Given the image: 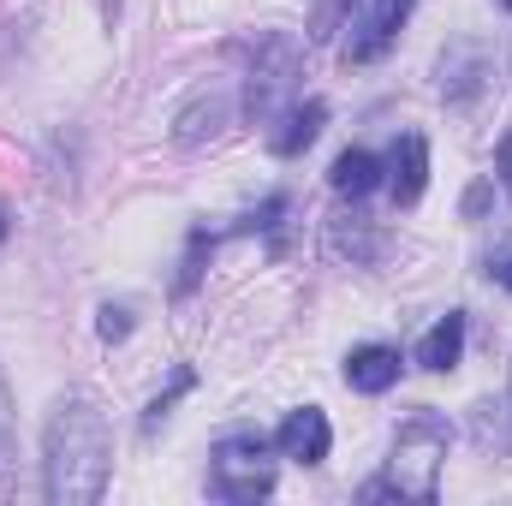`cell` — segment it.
Returning <instances> with one entry per match:
<instances>
[{
    "mask_svg": "<svg viewBox=\"0 0 512 506\" xmlns=\"http://www.w3.org/2000/svg\"><path fill=\"white\" fill-rule=\"evenodd\" d=\"M501 179H507V197H512V131H507V143H501Z\"/></svg>",
    "mask_w": 512,
    "mask_h": 506,
    "instance_id": "obj_20",
    "label": "cell"
},
{
    "mask_svg": "<svg viewBox=\"0 0 512 506\" xmlns=\"http://www.w3.org/2000/svg\"><path fill=\"white\" fill-rule=\"evenodd\" d=\"M108 465H114V435H108V417L96 411V399H84V393L60 399L48 417V435H42V495L54 506L102 501Z\"/></svg>",
    "mask_w": 512,
    "mask_h": 506,
    "instance_id": "obj_1",
    "label": "cell"
},
{
    "mask_svg": "<svg viewBox=\"0 0 512 506\" xmlns=\"http://www.w3.org/2000/svg\"><path fill=\"white\" fill-rule=\"evenodd\" d=\"M328 245H334V256H346L352 268H370L376 251H382V239H376V227H370L364 215H340V221L328 227Z\"/></svg>",
    "mask_w": 512,
    "mask_h": 506,
    "instance_id": "obj_11",
    "label": "cell"
},
{
    "mask_svg": "<svg viewBox=\"0 0 512 506\" xmlns=\"http://www.w3.org/2000/svg\"><path fill=\"white\" fill-rule=\"evenodd\" d=\"M483 209H489V185H471L465 191V215H483Z\"/></svg>",
    "mask_w": 512,
    "mask_h": 506,
    "instance_id": "obj_19",
    "label": "cell"
},
{
    "mask_svg": "<svg viewBox=\"0 0 512 506\" xmlns=\"http://www.w3.org/2000/svg\"><path fill=\"white\" fill-rule=\"evenodd\" d=\"M274 447H280L286 459H298V465H322L328 447H334V429H328V417H322L316 405H304V411H292V417L274 429Z\"/></svg>",
    "mask_w": 512,
    "mask_h": 506,
    "instance_id": "obj_6",
    "label": "cell"
},
{
    "mask_svg": "<svg viewBox=\"0 0 512 506\" xmlns=\"http://www.w3.org/2000/svg\"><path fill=\"white\" fill-rule=\"evenodd\" d=\"M411 6H417V0H376V6H370V18L358 24V36L346 42V60H352V66L382 60L387 48H393V36H399V24L411 18Z\"/></svg>",
    "mask_w": 512,
    "mask_h": 506,
    "instance_id": "obj_5",
    "label": "cell"
},
{
    "mask_svg": "<svg viewBox=\"0 0 512 506\" xmlns=\"http://www.w3.org/2000/svg\"><path fill=\"white\" fill-rule=\"evenodd\" d=\"M328 179H334V191H340V197H370V191L382 185V161H376L370 149H346V155L334 161V173H328Z\"/></svg>",
    "mask_w": 512,
    "mask_h": 506,
    "instance_id": "obj_13",
    "label": "cell"
},
{
    "mask_svg": "<svg viewBox=\"0 0 512 506\" xmlns=\"http://www.w3.org/2000/svg\"><path fill=\"white\" fill-rule=\"evenodd\" d=\"M507 286H512V268H507Z\"/></svg>",
    "mask_w": 512,
    "mask_h": 506,
    "instance_id": "obj_23",
    "label": "cell"
},
{
    "mask_svg": "<svg viewBox=\"0 0 512 506\" xmlns=\"http://www.w3.org/2000/svg\"><path fill=\"white\" fill-rule=\"evenodd\" d=\"M477 84H483V48L459 42V48L441 60V90H447V102H471Z\"/></svg>",
    "mask_w": 512,
    "mask_h": 506,
    "instance_id": "obj_12",
    "label": "cell"
},
{
    "mask_svg": "<svg viewBox=\"0 0 512 506\" xmlns=\"http://www.w3.org/2000/svg\"><path fill=\"white\" fill-rule=\"evenodd\" d=\"M399 381V352L393 346H358L346 358V387L352 393H387Z\"/></svg>",
    "mask_w": 512,
    "mask_h": 506,
    "instance_id": "obj_9",
    "label": "cell"
},
{
    "mask_svg": "<svg viewBox=\"0 0 512 506\" xmlns=\"http://www.w3.org/2000/svg\"><path fill=\"white\" fill-rule=\"evenodd\" d=\"M96 334H102L108 346H120V340L131 334V310H126V304H102V316H96Z\"/></svg>",
    "mask_w": 512,
    "mask_h": 506,
    "instance_id": "obj_16",
    "label": "cell"
},
{
    "mask_svg": "<svg viewBox=\"0 0 512 506\" xmlns=\"http://www.w3.org/2000/svg\"><path fill=\"white\" fill-rule=\"evenodd\" d=\"M346 6H352V0H322V6H316V18H310V42H328V36L340 30Z\"/></svg>",
    "mask_w": 512,
    "mask_h": 506,
    "instance_id": "obj_17",
    "label": "cell"
},
{
    "mask_svg": "<svg viewBox=\"0 0 512 506\" xmlns=\"http://www.w3.org/2000/svg\"><path fill=\"white\" fill-rule=\"evenodd\" d=\"M0 239H6V215H0Z\"/></svg>",
    "mask_w": 512,
    "mask_h": 506,
    "instance_id": "obj_22",
    "label": "cell"
},
{
    "mask_svg": "<svg viewBox=\"0 0 512 506\" xmlns=\"http://www.w3.org/2000/svg\"><path fill=\"white\" fill-rule=\"evenodd\" d=\"M6 477H12V393L0 381V489H6Z\"/></svg>",
    "mask_w": 512,
    "mask_h": 506,
    "instance_id": "obj_18",
    "label": "cell"
},
{
    "mask_svg": "<svg viewBox=\"0 0 512 506\" xmlns=\"http://www.w3.org/2000/svg\"><path fill=\"white\" fill-rule=\"evenodd\" d=\"M447 447H453V429L447 417L435 411H411L393 435V459H387V483L393 495L405 501H435L441 489V465H447Z\"/></svg>",
    "mask_w": 512,
    "mask_h": 506,
    "instance_id": "obj_2",
    "label": "cell"
},
{
    "mask_svg": "<svg viewBox=\"0 0 512 506\" xmlns=\"http://www.w3.org/2000/svg\"><path fill=\"white\" fill-rule=\"evenodd\" d=\"M501 6H512V0H501Z\"/></svg>",
    "mask_w": 512,
    "mask_h": 506,
    "instance_id": "obj_24",
    "label": "cell"
},
{
    "mask_svg": "<svg viewBox=\"0 0 512 506\" xmlns=\"http://www.w3.org/2000/svg\"><path fill=\"white\" fill-rule=\"evenodd\" d=\"M191 381H197L191 370H179L167 393H155V399H149V411H143V435H155V429H161V417H167V411L179 405V393H191Z\"/></svg>",
    "mask_w": 512,
    "mask_h": 506,
    "instance_id": "obj_15",
    "label": "cell"
},
{
    "mask_svg": "<svg viewBox=\"0 0 512 506\" xmlns=\"http://www.w3.org/2000/svg\"><path fill=\"white\" fill-rule=\"evenodd\" d=\"M102 12H108V18H114V12H120V0H102Z\"/></svg>",
    "mask_w": 512,
    "mask_h": 506,
    "instance_id": "obj_21",
    "label": "cell"
},
{
    "mask_svg": "<svg viewBox=\"0 0 512 506\" xmlns=\"http://www.w3.org/2000/svg\"><path fill=\"white\" fill-rule=\"evenodd\" d=\"M387 185H393V203H399V209H411V203L423 197V185H429V143H423L417 131H405V137L393 143V155H387Z\"/></svg>",
    "mask_w": 512,
    "mask_h": 506,
    "instance_id": "obj_7",
    "label": "cell"
},
{
    "mask_svg": "<svg viewBox=\"0 0 512 506\" xmlns=\"http://www.w3.org/2000/svg\"><path fill=\"white\" fill-rule=\"evenodd\" d=\"M322 126H328V102L310 96V102H298V108L280 120V131L268 137V149H274V155H304V149L322 137Z\"/></svg>",
    "mask_w": 512,
    "mask_h": 506,
    "instance_id": "obj_8",
    "label": "cell"
},
{
    "mask_svg": "<svg viewBox=\"0 0 512 506\" xmlns=\"http://www.w3.org/2000/svg\"><path fill=\"white\" fill-rule=\"evenodd\" d=\"M292 72H298V48H292L286 36H274V60L256 66L251 84H245V114H251V120H268V114H274V102L292 90Z\"/></svg>",
    "mask_w": 512,
    "mask_h": 506,
    "instance_id": "obj_4",
    "label": "cell"
},
{
    "mask_svg": "<svg viewBox=\"0 0 512 506\" xmlns=\"http://www.w3.org/2000/svg\"><path fill=\"white\" fill-rule=\"evenodd\" d=\"M465 358V316L459 310H447L429 334H423V346H417V364L423 370H435V376H447L453 364Z\"/></svg>",
    "mask_w": 512,
    "mask_h": 506,
    "instance_id": "obj_10",
    "label": "cell"
},
{
    "mask_svg": "<svg viewBox=\"0 0 512 506\" xmlns=\"http://www.w3.org/2000/svg\"><path fill=\"white\" fill-rule=\"evenodd\" d=\"M507 411H512V399H507Z\"/></svg>",
    "mask_w": 512,
    "mask_h": 506,
    "instance_id": "obj_25",
    "label": "cell"
},
{
    "mask_svg": "<svg viewBox=\"0 0 512 506\" xmlns=\"http://www.w3.org/2000/svg\"><path fill=\"white\" fill-rule=\"evenodd\" d=\"M221 120H227V96H221V90H209V96H197V102L173 120V137H179V143H203V137H215V131H221Z\"/></svg>",
    "mask_w": 512,
    "mask_h": 506,
    "instance_id": "obj_14",
    "label": "cell"
},
{
    "mask_svg": "<svg viewBox=\"0 0 512 506\" xmlns=\"http://www.w3.org/2000/svg\"><path fill=\"white\" fill-rule=\"evenodd\" d=\"M209 489L221 501H256L274 489V465H268V441L262 435H227L215 447V477Z\"/></svg>",
    "mask_w": 512,
    "mask_h": 506,
    "instance_id": "obj_3",
    "label": "cell"
}]
</instances>
